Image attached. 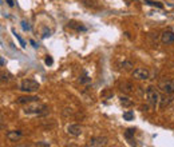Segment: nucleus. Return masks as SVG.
<instances>
[{
	"mask_svg": "<svg viewBox=\"0 0 174 147\" xmlns=\"http://www.w3.org/2000/svg\"><path fill=\"white\" fill-rule=\"evenodd\" d=\"M46 110H47L46 104L39 103V100H35V102L28 103V104L24 107V112H26V114H38V115H40V114H43Z\"/></svg>",
	"mask_w": 174,
	"mask_h": 147,
	"instance_id": "1",
	"label": "nucleus"
},
{
	"mask_svg": "<svg viewBox=\"0 0 174 147\" xmlns=\"http://www.w3.org/2000/svg\"><path fill=\"white\" fill-rule=\"evenodd\" d=\"M146 99H147V103L153 108H156V106L159 103V94L156 87L149 86V87L146 88Z\"/></svg>",
	"mask_w": 174,
	"mask_h": 147,
	"instance_id": "2",
	"label": "nucleus"
},
{
	"mask_svg": "<svg viewBox=\"0 0 174 147\" xmlns=\"http://www.w3.org/2000/svg\"><path fill=\"white\" fill-rule=\"evenodd\" d=\"M39 83L33 79H24V80L20 83V90L23 92H33L39 90Z\"/></svg>",
	"mask_w": 174,
	"mask_h": 147,
	"instance_id": "3",
	"label": "nucleus"
},
{
	"mask_svg": "<svg viewBox=\"0 0 174 147\" xmlns=\"http://www.w3.org/2000/svg\"><path fill=\"white\" fill-rule=\"evenodd\" d=\"M158 88L163 94H173L174 92V80H170V79H162L159 82Z\"/></svg>",
	"mask_w": 174,
	"mask_h": 147,
	"instance_id": "4",
	"label": "nucleus"
},
{
	"mask_svg": "<svg viewBox=\"0 0 174 147\" xmlns=\"http://www.w3.org/2000/svg\"><path fill=\"white\" fill-rule=\"evenodd\" d=\"M149 76H150V71L147 68L139 67V68H135L133 71V78L137 80H146V79H149Z\"/></svg>",
	"mask_w": 174,
	"mask_h": 147,
	"instance_id": "5",
	"label": "nucleus"
},
{
	"mask_svg": "<svg viewBox=\"0 0 174 147\" xmlns=\"http://www.w3.org/2000/svg\"><path fill=\"white\" fill-rule=\"evenodd\" d=\"M108 143V139L106 136H94L91 138L87 146H93V147H102V146H106Z\"/></svg>",
	"mask_w": 174,
	"mask_h": 147,
	"instance_id": "6",
	"label": "nucleus"
},
{
	"mask_svg": "<svg viewBox=\"0 0 174 147\" xmlns=\"http://www.w3.org/2000/svg\"><path fill=\"white\" fill-rule=\"evenodd\" d=\"M67 132L72 136H79L82 132H83V129H82V126L78 125V123H72V125L67 126Z\"/></svg>",
	"mask_w": 174,
	"mask_h": 147,
	"instance_id": "7",
	"label": "nucleus"
},
{
	"mask_svg": "<svg viewBox=\"0 0 174 147\" xmlns=\"http://www.w3.org/2000/svg\"><path fill=\"white\" fill-rule=\"evenodd\" d=\"M22 136H23V131H20V130H14V131L7 132V139L11 140V142H18Z\"/></svg>",
	"mask_w": 174,
	"mask_h": 147,
	"instance_id": "8",
	"label": "nucleus"
},
{
	"mask_svg": "<svg viewBox=\"0 0 174 147\" xmlns=\"http://www.w3.org/2000/svg\"><path fill=\"white\" fill-rule=\"evenodd\" d=\"M161 40H162V43H165V44L174 43V32H171V31L163 32L162 35H161Z\"/></svg>",
	"mask_w": 174,
	"mask_h": 147,
	"instance_id": "9",
	"label": "nucleus"
},
{
	"mask_svg": "<svg viewBox=\"0 0 174 147\" xmlns=\"http://www.w3.org/2000/svg\"><path fill=\"white\" fill-rule=\"evenodd\" d=\"M35 100H39V98L38 96H28V95L18 98V103H20V104H28V103L35 102Z\"/></svg>",
	"mask_w": 174,
	"mask_h": 147,
	"instance_id": "10",
	"label": "nucleus"
},
{
	"mask_svg": "<svg viewBox=\"0 0 174 147\" xmlns=\"http://www.w3.org/2000/svg\"><path fill=\"white\" fill-rule=\"evenodd\" d=\"M171 102V98L169 96V94H165L162 98H159V108H165L166 106H169Z\"/></svg>",
	"mask_w": 174,
	"mask_h": 147,
	"instance_id": "11",
	"label": "nucleus"
},
{
	"mask_svg": "<svg viewBox=\"0 0 174 147\" xmlns=\"http://www.w3.org/2000/svg\"><path fill=\"white\" fill-rule=\"evenodd\" d=\"M119 103H121L123 107H131L133 106V100L130 99L129 96H125V95L119 96Z\"/></svg>",
	"mask_w": 174,
	"mask_h": 147,
	"instance_id": "12",
	"label": "nucleus"
},
{
	"mask_svg": "<svg viewBox=\"0 0 174 147\" xmlns=\"http://www.w3.org/2000/svg\"><path fill=\"white\" fill-rule=\"evenodd\" d=\"M68 27L70 28H75L76 31H86V27H83L82 23H78V22H70L68 23Z\"/></svg>",
	"mask_w": 174,
	"mask_h": 147,
	"instance_id": "13",
	"label": "nucleus"
},
{
	"mask_svg": "<svg viewBox=\"0 0 174 147\" xmlns=\"http://www.w3.org/2000/svg\"><path fill=\"white\" fill-rule=\"evenodd\" d=\"M123 119L125 120H134V111H131V110H127V111H125L123 112Z\"/></svg>",
	"mask_w": 174,
	"mask_h": 147,
	"instance_id": "14",
	"label": "nucleus"
},
{
	"mask_svg": "<svg viewBox=\"0 0 174 147\" xmlns=\"http://www.w3.org/2000/svg\"><path fill=\"white\" fill-rule=\"evenodd\" d=\"M121 67L125 68V70H129V68L133 67V62H131V60H123V62L121 63Z\"/></svg>",
	"mask_w": 174,
	"mask_h": 147,
	"instance_id": "15",
	"label": "nucleus"
},
{
	"mask_svg": "<svg viewBox=\"0 0 174 147\" xmlns=\"http://www.w3.org/2000/svg\"><path fill=\"white\" fill-rule=\"evenodd\" d=\"M135 129H127L126 132H125V136H126V139H131V136L135 135Z\"/></svg>",
	"mask_w": 174,
	"mask_h": 147,
	"instance_id": "16",
	"label": "nucleus"
},
{
	"mask_svg": "<svg viewBox=\"0 0 174 147\" xmlns=\"http://www.w3.org/2000/svg\"><path fill=\"white\" fill-rule=\"evenodd\" d=\"M145 3L149 4V5H154V7H158V8H163V5L158 1H151V0H145Z\"/></svg>",
	"mask_w": 174,
	"mask_h": 147,
	"instance_id": "17",
	"label": "nucleus"
},
{
	"mask_svg": "<svg viewBox=\"0 0 174 147\" xmlns=\"http://www.w3.org/2000/svg\"><path fill=\"white\" fill-rule=\"evenodd\" d=\"M131 88H133V86L130 84V83H123V84H121V90H122V91L129 92V91H131Z\"/></svg>",
	"mask_w": 174,
	"mask_h": 147,
	"instance_id": "18",
	"label": "nucleus"
},
{
	"mask_svg": "<svg viewBox=\"0 0 174 147\" xmlns=\"http://www.w3.org/2000/svg\"><path fill=\"white\" fill-rule=\"evenodd\" d=\"M12 32H14V35H15V37H16V39H18L19 42H20V46H22V47H26V43H24V40H23L22 37H20V36H19V35H18V33L15 32V29H12Z\"/></svg>",
	"mask_w": 174,
	"mask_h": 147,
	"instance_id": "19",
	"label": "nucleus"
},
{
	"mask_svg": "<svg viewBox=\"0 0 174 147\" xmlns=\"http://www.w3.org/2000/svg\"><path fill=\"white\" fill-rule=\"evenodd\" d=\"M44 63L47 64V66H51L52 63H54V60H52L51 56H47V58H46V60H44Z\"/></svg>",
	"mask_w": 174,
	"mask_h": 147,
	"instance_id": "20",
	"label": "nucleus"
},
{
	"mask_svg": "<svg viewBox=\"0 0 174 147\" xmlns=\"http://www.w3.org/2000/svg\"><path fill=\"white\" fill-rule=\"evenodd\" d=\"M35 146H43V147H50V146H51V144L48 143V142H38V143L35 144Z\"/></svg>",
	"mask_w": 174,
	"mask_h": 147,
	"instance_id": "21",
	"label": "nucleus"
},
{
	"mask_svg": "<svg viewBox=\"0 0 174 147\" xmlns=\"http://www.w3.org/2000/svg\"><path fill=\"white\" fill-rule=\"evenodd\" d=\"M22 27H23V29H24V31H28V29H30L28 23H26V22H22Z\"/></svg>",
	"mask_w": 174,
	"mask_h": 147,
	"instance_id": "22",
	"label": "nucleus"
},
{
	"mask_svg": "<svg viewBox=\"0 0 174 147\" xmlns=\"http://www.w3.org/2000/svg\"><path fill=\"white\" fill-rule=\"evenodd\" d=\"M7 3L10 7H14V0H7Z\"/></svg>",
	"mask_w": 174,
	"mask_h": 147,
	"instance_id": "23",
	"label": "nucleus"
},
{
	"mask_svg": "<svg viewBox=\"0 0 174 147\" xmlns=\"http://www.w3.org/2000/svg\"><path fill=\"white\" fill-rule=\"evenodd\" d=\"M30 43H31V44H32V46H33V47H35V48H36V47H38V46H36V43H35V42H33V40H31V42H30Z\"/></svg>",
	"mask_w": 174,
	"mask_h": 147,
	"instance_id": "24",
	"label": "nucleus"
}]
</instances>
